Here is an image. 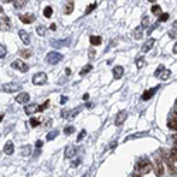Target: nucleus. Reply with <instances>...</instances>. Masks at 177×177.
I'll use <instances>...</instances> for the list:
<instances>
[{
  "mask_svg": "<svg viewBox=\"0 0 177 177\" xmlns=\"http://www.w3.org/2000/svg\"><path fill=\"white\" fill-rule=\"evenodd\" d=\"M153 169V164L149 161L147 157H143V159H139V161L136 163V170H139V173H143V174H147L150 173Z\"/></svg>",
  "mask_w": 177,
  "mask_h": 177,
  "instance_id": "f257e3e1",
  "label": "nucleus"
},
{
  "mask_svg": "<svg viewBox=\"0 0 177 177\" xmlns=\"http://www.w3.org/2000/svg\"><path fill=\"white\" fill-rule=\"evenodd\" d=\"M45 60H47V63H48V64H53V65L58 64V63L63 60V54H60V53H57V51H51V53L47 54Z\"/></svg>",
  "mask_w": 177,
  "mask_h": 177,
  "instance_id": "f03ea898",
  "label": "nucleus"
},
{
  "mask_svg": "<svg viewBox=\"0 0 177 177\" xmlns=\"http://www.w3.org/2000/svg\"><path fill=\"white\" fill-rule=\"evenodd\" d=\"M20 89H21V85L16 84V82H7V84L1 85V91L3 92H17Z\"/></svg>",
  "mask_w": 177,
  "mask_h": 177,
  "instance_id": "7ed1b4c3",
  "label": "nucleus"
},
{
  "mask_svg": "<svg viewBox=\"0 0 177 177\" xmlns=\"http://www.w3.org/2000/svg\"><path fill=\"white\" fill-rule=\"evenodd\" d=\"M47 82V74L45 73H37L33 77V84L34 85H44Z\"/></svg>",
  "mask_w": 177,
  "mask_h": 177,
  "instance_id": "20e7f679",
  "label": "nucleus"
},
{
  "mask_svg": "<svg viewBox=\"0 0 177 177\" xmlns=\"http://www.w3.org/2000/svg\"><path fill=\"white\" fill-rule=\"evenodd\" d=\"M11 67L16 68V70H18V71H21V73H27V71H28V65L26 64L24 61H21V60L13 61V63H11Z\"/></svg>",
  "mask_w": 177,
  "mask_h": 177,
  "instance_id": "39448f33",
  "label": "nucleus"
},
{
  "mask_svg": "<svg viewBox=\"0 0 177 177\" xmlns=\"http://www.w3.org/2000/svg\"><path fill=\"white\" fill-rule=\"evenodd\" d=\"M153 167H154V173H156V176H157V177L163 176V173H164V167H163V163H161V160H154Z\"/></svg>",
  "mask_w": 177,
  "mask_h": 177,
  "instance_id": "423d86ee",
  "label": "nucleus"
},
{
  "mask_svg": "<svg viewBox=\"0 0 177 177\" xmlns=\"http://www.w3.org/2000/svg\"><path fill=\"white\" fill-rule=\"evenodd\" d=\"M126 116H128V112H126V111H121V112L116 115V119H115V125H116V126H121L122 123L125 122Z\"/></svg>",
  "mask_w": 177,
  "mask_h": 177,
  "instance_id": "0eeeda50",
  "label": "nucleus"
},
{
  "mask_svg": "<svg viewBox=\"0 0 177 177\" xmlns=\"http://www.w3.org/2000/svg\"><path fill=\"white\" fill-rule=\"evenodd\" d=\"M40 111V106L37 104H31V105H26L24 108V112L27 113V115H33V113L38 112Z\"/></svg>",
  "mask_w": 177,
  "mask_h": 177,
  "instance_id": "6e6552de",
  "label": "nucleus"
},
{
  "mask_svg": "<svg viewBox=\"0 0 177 177\" xmlns=\"http://www.w3.org/2000/svg\"><path fill=\"white\" fill-rule=\"evenodd\" d=\"M28 101H30V95L27 92H21L16 97V102H18V104H27Z\"/></svg>",
  "mask_w": 177,
  "mask_h": 177,
  "instance_id": "1a4fd4ad",
  "label": "nucleus"
},
{
  "mask_svg": "<svg viewBox=\"0 0 177 177\" xmlns=\"http://www.w3.org/2000/svg\"><path fill=\"white\" fill-rule=\"evenodd\" d=\"M9 28H10V20L7 17H1L0 18V30L1 31H7Z\"/></svg>",
  "mask_w": 177,
  "mask_h": 177,
  "instance_id": "9d476101",
  "label": "nucleus"
},
{
  "mask_svg": "<svg viewBox=\"0 0 177 177\" xmlns=\"http://www.w3.org/2000/svg\"><path fill=\"white\" fill-rule=\"evenodd\" d=\"M18 37H20V40L23 41L26 45L30 44V36H28V33L26 31V30H20V31H18Z\"/></svg>",
  "mask_w": 177,
  "mask_h": 177,
  "instance_id": "9b49d317",
  "label": "nucleus"
},
{
  "mask_svg": "<svg viewBox=\"0 0 177 177\" xmlns=\"http://www.w3.org/2000/svg\"><path fill=\"white\" fill-rule=\"evenodd\" d=\"M132 37L135 38V40H140L142 37H143V27H136L133 31H132Z\"/></svg>",
  "mask_w": 177,
  "mask_h": 177,
  "instance_id": "f8f14e48",
  "label": "nucleus"
},
{
  "mask_svg": "<svg viewBox=\"0 0 177 177\" xmlns=\"http://www.w3.org/2000/svg\"><path fill=\"white\" fill-rule=\"evenodd\" d=\"M20 20H21L24 24H30V23H33V21L36 20V17L33 16V14H20Z\"/></svg>",
  "mask_w": 177,
  "mask_h": 177,
  "instance_id": "ddd939ff",
  "label": "nucleus"
},
{
  "mask_svg": "<svg viewBox=\"0 0 177 177\" xmlns=\"http://www.w3.org/2000/svg\"><path fill=\"white\" fill-rule=\"evenodd\" d=\"M75 153H77V149H75L74 146H67V147H65V152H64V156L67 159H70V157L75 156Z\"/></svg>",
  "mask_w": 177,
  "mask_h": 177,
  "instance_id": "4468645a",
  "label": "nucleus"
},
{
  "mask_svg": "<svg viewBox=\"0 0 177 177\" xmlns=\"http://www.w3.org/2000/svg\"><path fill=\"white\" fill-rule=\"evenodd\" d=\"M157 89H159V87H156V88H152V89H149V91H146L145 94L142 95V99H143V101H147V99H150V98H152L153 95L157 92Z\"/></svg>",
  "mask_w": 177,
  "mask_h": 177,
  "instance_id": "2eb2a0df",
  "label": "nucleus"
},
{
  "mask_svg": "<svg viewBox=\"0 0 177 177\" xmlns=\"http://www.w3.org/2000/svg\"><path fill=\"white\" fill-rule=\"evenodd\" d=\"M153 45H154V38H149V40H147L145 44H143L142 51H143V53H147V51H150V50H152Z\"/></svg>",
  "mask_w": 177,
  "mask_h": 177,
  "instance_id": "dca6fc26",
  "label": "nucleus"
},
{
  "mask_svg": "<svg viewBox=\"0 0 177 177\" xmlns=\"http://www.w3.org/2000/svg\"><path fill=\"white\" fill-rule=\"evenodd\" d=\"M122 77H123V67H121V65L115 67V68H113V78L119 80Z\"/></svg>",
  "mask_w": 177,
  "mask_h": 177,
  "instance_id": "f3484780",
  "label": "nucleus"
},
{
  "mask_svg": "<svg viewBox=\"0 0 177 177\" xmlns=\"http://www.w3.org/2000/svg\"><path fill=\"white\" fill-rule=\"evenodd\" d=\"M74 10V1H67L64 6V14H71Z\"/></svg>",
  "mask_w": 177,
  "mask_h": 177,
  "instance_id": "a211bd4d",
  "label": "nucleus"
},
{
  "mask_svg": "<svg viewBox=\"0 0 177 177\" xmlns=\"http://www.w3.org/2000/svg\"><path fill=\"white\" fill-rule=\"evenodd\" d=\"M13 152H14L13 142H7V143L4 145V153H6V154H13Z\"/></svg>",
  "mask_w": 177,
  "mask_h": 177,
  "instance_id": "6ab92c4d",
  "label": "nucleus"
},
{
  "mask_svg": "<svg viewBox=\"0 0 177 177\" xmlns=\"http://www.w3.org/2000/svg\"><path fill=\"white\" fill-rule=\"evenodd\" d=\"M147 136V132H137V133H133V135H129L126 137V140H130V139H139V137H145Z\"/></svg>",
  "mask_w": 177,
  "mask_h": 177,
  "instance_id": "aec40b11",
  "label": "nucleus"
},
{
  "mask_svg": "<svg viewBox=\"0 0 177 177\" xmlns=\"http://www.w3.org/2000/svg\"><path fill=\"white\" fill-rule=\"evenodd\" d=\"M167 126H169L171 130H177V118H170L169 122H167Z\"/></svg>",
  "mask_w": 177,
  "mask_h": 177,
  "instance_id": "412c9836",
  "label": "nucleus"
},
{
  "mask_svg": "<svg viewBox=\"0 0 177 177\" xmlns=\"http://www.w3.org/2000/svg\"><path fill=\"white\" fill-rule=\"evenodd\" d=\"M89 41H91L92 45H99V44L102 43V38H101L99 36H91V37H89Z\"/></svg>",
  "mask_w": 177,
  "mask_h": 177,
  "instance_id": "4be33fe9",
  "label": "nucleus"
},
{
  "mask_svg": "<svg viewBox=\"0 0 177 177\" xmlns=\"http://www.w3.org/2000/svg\"><path fill=\"white\" fill-rule=\"evenodd\" d=\"M145 64H146V61H145V58H143V57H139V58L136 60V67L139 68V70H140V68H143Z\"/></svg>",
  "mask_w": 177,
  "mask_h": 177,
  "instance_id": "5701e85b",
  "label": "nucleus"
},
{
  "mask_svg": "<svg viewBox=\"0 0 177 177\" xmlns=\"http://www.w3.org/2000/svg\"><path fill=\"white\" fill-rule=\"evenodd\" d=\"M152 13L153 14H157V16H160L161 14V7L159 6V4H154L152 7Z\"/></svg>",
  "mask_w": 177,
  "mask_h": 177,
  "instance_id": "b1692460",
  "label": "nucleus"
},
{
  "mask_svg": "<svg viewBox=\"0 0 177 177\" xmlns=\"http://www.w3.org/2000/svg\"><path fill=\"white\" fill-rule=\"evenodd\" d=\"M170 75H171V73H170L169 70H164V71L161 73V75H160V80H163V81L169 80V78H170Z\"/></svg>",
  "mask_w": 177,
  "mask_h": 177,
  "instance_id": "393cba45",
  "label": "nucleus"
},
{
  "mask_svg": "<svg viewBox=\"0 0 177 177\" xmlns=\"http://www.w3.org/2000/svg\"><path fill=\"white\" fill-rule=\"evenodd\" d=\"M44 16L47 17V18H50V17L53 16V7L51 6H47V7L44 9Z\"/></svg>",
  "mask_w": 177,
  "mask_h": 177,
  "instance_id": "a878e982",
  "label": "nucleus"
},
{
  "mask_svg": "<svg viewBox=\"0 0 177 177\" xmlns=\"http://www.w3.org/2000/svg\"><path fill=\"white\" fill-rule=\"evenodd\" d=\"M91 70H92V65H89V64L85 65V67H84V68L80 71V75H85V74H88Z\"/></svg>",
  "mask_w": 177,
  "mask_h": 177,
  "instance_id": "bb28decb",
  "label": "nucleus"
},
{
  "mask_svg": "<svg viewBox=\"0 0 177 177\" xmlns=\"http://www.w3.org/2000/svg\"><path fill=\"white\" fill-rule=\"evenodd\" d=\"M58 130H53V132H50L48 135H47V140H53V139H55L57 136H58Z\"/></svg>",
  "mask_w": 177,
  "mask_h": 177,
  "instance_id": "cd10ccee",
  "label": "nucleus"
},
{
  "mask_svg": "<svg viewBox=\"0 0 177 177\" xmlns=\"http://www.w3.org/2000/svg\"><path fill=\"white\" fill-rule=\"evenodd\" d=\"M40 123H41V119H38V118H31V121H30V125H31L33 128L38 126Z\"/></svg>",
  "mask_w": 177,
  "mask_h": 177,
  "instance_id": "c85d7f7f",
  "label": "nucleus"
},
{
  "mask_svg": "<svg viewBox=\"0 0 177 177\" xmlns=\"http://www.w3.org/2000/svg\"><path fill=\"white\" fill-rule=\"evenodd\" d=\"M45 33H47V30H45L44 26H38V27H37V34H38V36H45Z\"/></svg>",
  "mask_w": 177,
  "mask_h": 177,
  "instance_id": "c756f323",
  "label": "nucleus"
},
{
  "mask_svg": "<svg viewBox=\"0 0 177 177\" xmlns=\"http://www.w3.org/2000/svg\"><path fill=\"white\" fill-rule=\"evenodd\" d=\"M26 3H27V1H13V4H14L16 9H23L26 6Z\"/></svg>",
  "mask_w": 177,
  "mask_h": 177,
  "instance_id": "7c9ffc66",
  "label": "nucleus"
},
{
  "mask_svg": "<svg viewBox=\"0 0 177 177\" xmlns=\"http://www.w3.org/2000/svg\"><path fill=\"white\" fill-rule=\"evenodd\" d=\"M97 6H98V3H97V1H95V3H92V4H89L88 7H87V11H85V14H89V13H91V11H92L94 9L97 7Z\"/></svg>",
  "mask_w": 177,
  "mask_h": 177,
  "instance_id": "2f4dec72",
  "label": "nucleus"
},
{
  "mask_svg": "<svg viewBox=\"0 0 177 177\" xmlns=\"http://www.w3.org/2000/svg\"><path fill=\"white\" fill-rule=\"evenodd\" d=\"M64 132H65V135H71V133H74V132H75V128L70 125V126H67V128L64 129Z\"/></svg>",
  "mask_w": 177,
  "mask_h": 177,
  "instance_id": "473e14b6",
  "label": "nucleus"
},
{
  "mask_svg": "<svg viewBox=\"0 0 177 177\" xmlns=\"http://www.w3.org/2000/svg\"><path fill=\"white\" fill-rule=\"evenodd\" d=\"M163 71H164V67H163V65H159V68L154 71V77H160Z\"/></svg>",
  "mask_w": 177,
  "mask_h": 177,
  "instance_id": "72a5a7b5",
  "label": "nucleus"
},
{
  "mask_svg": "<svg viewBox=\"0 0 177 177\" xmlns=\"http://www.w3.org/2000/svg\"><path fill=\"white\" fill-rule=\"evenodd\" d=\"M6 53H7V48H6L4 45H1V44H0V58L6 57Z\"/></svg>",
  "mask_w": 177,
  "mask_h": 177,
  "instance_id": "f704fd0d",
  "label": "nucleus"
},
{
  "mask_svg": "<svg viewBox=\"0 0 177 177\" xmlns=\"http://www.w3.org/2000/svg\"><path fill=\"white\" fill-rule=\"evenodd\" d=\"M166 20H169V14L167 13H161L159 16V21H166Z\"/></svg>",
  "mask_w": 177,
  "mask_h": 177,
  "instance_id": "c9c22d12",
  "label": "nucleus"
},
{
  "mask_svg": "<svg viewBox=\"0 0 177 177\" xmlns=\"http://www.w3.org/2000/svg\"><path fill=\"white\" fill-rule=\"evenodd\" d=\"M80 111H81V108L75 109V111H71V112H70V116H68V118H75V116H77V115L80 113Z\"/></svg>",
  "mask_w": 177,
  "mask_h": 177,
  "instance_id": "e433bc0d",
  "label": "nucleus"
},
{
  "mask_svg": "<svg viewBox=\"0 0 177 177\" xmlns=\"http://www.w3.org/2000/svg\"><path fill=\"white\" fill-rule=\"evenodd\" d=\"M20 55H21V57H30V55H31V51L23 50V51H20Z\"/></svg>",
  "mask_w": 177,
  "mask_h": 177,
  "instance_id": "4c0bfd02",
  "label": "nucleus"
},
{
  "mask_svg": "<svg viewBox=\"0 0 177 177\" xmlns=\"http://www.w3.org/2000/svg\"><path fill=\"white\" fill-rule=\"evenodd\" d=\"M85 135H87V130H81L80 135H78V139H77V140H78V142H81V140L84 139V136H85Z\"/></svg>",
  "mask_w": 177,
  "mask_h": 177,
  "instance_id": "58836bf2",
  "label": "nucleus"
},
{
  "mask_svg": "<svg viewBox=\"0 0 177 177\" xmlns=\"http://www.w3.org/2000/svg\"><path fill=\"white\" fill-rule=\"evenodd\" d=\"M170 154H171V157H173V160H174V161H176V163H177V150H176V149H173Z\"/></svg>",
  "mask_w": 177,
  "mask_h": 177,
  "instance_id": "ea45409f",
  "label": "nucleus"
},
{
  "mask_svg": "<svg viewBox=\"0 0 177 177\" xmlns=\"http://www.w3.org/2000/svg\"><path fill=\"white\" fill-rule=\"evenodd\" d=\"M50 105V101H45L44 104H43V106H40V111H44V109H47Z\"/></svg>",
  "mask_w": 177,
  "mask_h": 177,
  "instance_id": "a19ab883",
  "label": "nucleus"
},
{
  "mask_svg": "<svg viewBox=\"0 0 177 177\" xmlns=\"http://www.w3.org/2000/svg\"><path fill=\"white\" fill-rule=\"evenodd\" d=\"M61 116H63V118H68V116H70V111H67V109H63V112H61Z\"/></svg>",
  "mask_w": 177,
  "mask_h": 177,
  "instance_id": "79ce46f5",
  "label": "nucleus"
},
{
  "mask_svg": "<svg viewBox=\"0 0 177 177\" xmlns=\"http://www.w3.org/2000/svg\"><path fill=\"white\" fill-rule=\"evenodd\" d=\"M142 24H143V27H146V26L149 24V18H147V17H145V18H143V21H142Z\"/></svg>",
  "mask_w": 177,
  "mask_h": 177,
  "instance_id": "37998d69",
  "label": "nucleus"
},
{
  "mask_svg": "<svg viewBox=\"0 0 177 177\" xmlns=\"http://www.w3.org/2000/svg\"><path fill=\"white\" fill-rule=\"evenodd\" d=\"M36 147H37V149L43 147V142H41V140H37V142H36Z\"/></svg>",
  "mask_w": 177,
  "mask_h": 177,
  "instance_id": "c03bdc74",
  "label": "nucleus"
},
{
  "mask_svg": "<svg viewBox=\"0 0 177 177\" xmlns=\"http://www.w3.org/2000/svg\"><path fill=\"white\" fill-rule=\"evenodd\" d=\"M50 30H51V31H55V30H57V27H55L54 23H53V24H50Z\"/></svg>",
  "mask_w": 177,
  "mask_h": 177,
  "instance_id": "a18cd8bd",
  "label": "nucleus"
},
{
  "mask_svg": "<svg viewBox=\"0 0 177 177\" xmlns=\"http://www.w3.org/2000/svg\"><path fill=\"white\" fill-rule=\"evenodd\" d=\"M65 102H67V97H61V104L64 105Z\"/></svg>",
  "mask_w": 177,
  "mask_h": 177,
  "instance_id": "49530a36",
  "label": "nucleus"
},
{
  "mask_svg": "<svg viewBox=\"0 0 177 177\" xmlns=\"http://www.w3.org/2000/svg\"><path fill=\"white\" fill-rule=\"evenodd\" d=\"M80 159H78V160H75V161H74V163H73V166H74V167H75V166H78V164H80Z\"/></svg>",
  "mask_w": 177,
  "mask_h": 177,
  "instance_id": "de8ad7c7",
  "label": "nucleus"
},
{
  "mask_svg": "<svg viewBox=\"0 0 177 177\" xmlns=\"http://www.w3.org/2000/svg\"><path fill=\"white\" fill-rule=\"evenodd\" d=\"M65 74H67V75H71V70H70V68H65Z\"/></svg>",
  "mask_w": 177,
  "mask_h": 177,
  "instance_id": "09e8293b",
  "label": "nucleus"
},
{
  "mask_svg": "<svg viewBox=\"0 0 177 177\" xmlns=\"http://www.w3.org/2000/svg\"><path fill=\"white\" fill-rule=\"evenodd\" d=\"M173 53H174V54H177V43L174 44V47H173Z\"/></svg>",
  "mask_w": 177,
  "mask_h": 177,
  "instance_id": "8fccbe9b",
  "label": "nucleus"
},
{
  "mask_svg": "<svg viewBox=\"0 0 177 177\" xmlns=\"http://www.w3.org/2000/svg\"><path fill=\"white\" fill-rule=\"evenodd\" d=\"M89 98V95L88 94H85V95H84V97H82V99H84V101H87V99H88Z\"/></svg>",
  "mask_w": 177,
  "mask_h": 177,
  "instance_id": "3c124183",
  "label": "nucleus"
},
{
  "mask_svg": "<svg viewBox=\"0 0 177 177\" xmlns=\"http://www.w3.org/2000/svg\"><path fill=\"white\" fill-rule=\"evenodd\" d=\"M87 106H88V108H92V106H94V104H92V102H89V104H87Z\"/></svg>",
  "mask_w": 177,
  "mask_h": 177,
  "instance_id": "603ef678",
  "label": "nucleus"
},
{
  "mask_svg": "<svg viewBox=\"0 0 177 177\" xmlns=\"http://www.w3.org/2000/svg\"><path fill=\"white\" fill-rule=\"evenodd\" d=\"M173 139H174V143H177V135H174V136H173Z\"/></svg>",
  "mask_w": 177,
  "mask_h": 177,
  "instance_id": "864d4df0",
  "label": "nucleus"
},
{
  "mask_svg": "<svg viewBox=\"0 0 177 177\" xmlns=\"http://www.w3.org/2000/svg\"><path fill=\"white\" fill-rule=\"evenodd\" d=\"M3 116H4V115H3V113H0V122L3 121Z\"/></svg>",
  "mask_w": 177,
  "mask_h": 177,
  "instance_id": "5fc2aeb1",
  "label": "nucleus"
},
{
  "mask_svg": "<svg viewBox=\"0 0 177 177\" xmlns=\"http://www.w3.org/2000/svg\"><path fill=\"white\" fill-rule=\"evenodd\" d=\"M133 177H142V176H140V174H137V173H136V174H133Z\"/></svg>",
  "mask_w": 177,
  "mask_h": 177,
  "instance_id": "6e6d98bb",
  "label": "nucleus"
},
{
  "mask_svg": "<svg viewBox=\"0 0 177 177\" xmlns=\"http://www.w3.org/2000/svg\"><path fill=\"white\" fill-rule=\"evenodd\" d=\"M174 28H176V30H177V23H174Z\"/></svg>",
  "mask_w": 177,
  "mask_h": 177,
  "instance_id": "4d7b16f0",
  "label": "nucleus"
},
{
  "mask_svg": "<svg viewBox=\"0 0 177 177\" xmlns=\"http://www.w3.org/2000/svg\"><path fill=\"white\" fill-rule=\"evenodd\" d=\"M174 112H176V115H177V106H176V109H174ZM176 118H177V116H176Z\"/></svg>",
  "mask_w": 177,
  "mask_h": 177,
  "instance_id": "13d9d810",
  "label": "nucleus"
},
{
  "mask_svg": "<svg viewBox=\"0 0 177 177\" xmlns=\"http://www.w3.org/2000/svg\"><path fill=\"white\" fill-rule=\"evenodd\" d=\"M174 146H176V147H174V149H176V150H177V143H174Z\"/></svg>",
  "mask_w": 177,
  "mask_h": 177,
  "instance_id": "bf43d9fd",
  "label": "nucleus"
},
{
  "mask_svg": "<svg viewBox=\"0 0 177 177\" xmlns=\"http://www.w3.org/2000/svg\"><path fill=\"white\" fill-rule=\"evenodd\" d=\"M176 106H177V101H176Z\"/></svg>",
  "mask_w": 177,
  "mask_h": 177,
  "instance_id": "052dcab7",
  "label": "nucleus"
},
{
  "mask_svg": "<svg viewBox=\"0 0 177 177\" xmlns=\"http://www.w3.org/2000/svg\"><path fill=\"white\" fill-rule=\"evenodd\" d=\"M82 177H87V176H82Z\"/></svg>",
  "mask_w": 177,
  "mask_h": 177,
  "instance_id": "680f3d73",
  "label": "nucleus"
}]
</instances>
